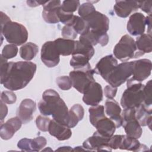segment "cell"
<instances>
[{
	"label": "cell",
	"mask_w": 152,
	"mask_h": 152,
	"mask_svg": "<svg viewBox=\"0 0 152 152\" xmlns=\"http://www.w3.org/2000/svg\"><path fill=\"white\" fill-rule=\"evenodd\" d=\"M80 4V1L77 0L64 1L61 4V10L66 13H72L77 10Z\"/></svg>",
	"instance_id": "836d02e7"
},
{
	"label": "cell",
	"mask_w": 152,
	"mask_h": 152,
	"mask_svg": "<svg viewBox=\"0 0 152 152\" xmlns=\"http://www.w3.org/2000/svg\"><path fill=\"white\" fill-rule=\"evenodd\" d=\"M135 44L137 49L144 54L150 53L152 50L151 35L147 33L140 36L137 38Z\"/></svg>",
	"instance_id": "f1b7e54d"
},
{
	"label": "cell",
	"mask_w": 152,
	"mask_h": 152,
	"mask_svg": "<svg viewBox=\"0 0 152 152\" xmlns=\"http://www.w3.org/2000/svg\"><path fill=\"white\" fill-rule=\"evenodd\" d=\"M134 61L124 62L116 66L106 81L109 85L118 87L124 84L132 75Z\"/></svg>",
	"instance_id": "8992f818"
},
{
	"label": "cell",
	"mask_w": 152,
	"mask_h": 152,
	"mask_svg": "<svg viewBox=\"0 0 152 152\" xmlns=\"http://www.w3.org/2000/svg\"><path fill=\"white\" fill-rule=\"evenodd\" d=\"M122 126L126 135L137 139H138L141 136L142 132L141 126L135 118L124 121L122 122Z\"/></svg>",
	"instance_id": "d4e9b609"
},
{
	"label": "cell",
	"mask_w": 152,
	"mask_h": 152,
	"mask_svg": "<svg viewBox=\"0 0 152 152\" xmlns=\"http://www.w3.org/2000/svg\"><path fill=\"white\" fill-rule=\"evenodd\" d=\"M96 10L95 7L93 6L91 2H87L82 4L79 8H78V14L80 15V17L83 18L87 15H88L91 12Z\"/></svg>",
	"instance_id": "74e56055"
},
{
	"label": "cell",
	"mask_w": 152,
	"mask_h": 152,
	"mask_svg": "<svg viewBox=\"0 0 152 152\" xmlns=\"http://www.w3.org/2000/svg\"><path fill=\"white\" fill-rule=\"evenodd\" d=\"M15 94L11 91H4L1 94V100L7 104H13L16 102Z\"/></svg>",
	"instance_id": "60d3db41"
},
{
	"label": "cell",
	"mask_w": 152,
	"mask_h": 152,
	"mask_svg": "<svg viewBox=\"0 0 152 152\" xmlns=\"http://www.w3.org/2000/svg\"><path fill=\"white\" fill-rule=\"evenodd\" d=\"M113 54L119 60L127 61L142 56L144 53L137 48L135 41L128 34L123 36L113 49Z\"/></svg>",
	"instance_id": "5b68a950"
},
{
	"label": "cell",
	"mask_w": 152,
	"mask_h": 152,
	"mask_svg": "<svg viewBox=\"0 0 152 152\" xmlns=\"http://www.w3.org/2000/svg\"><path fill=\"white\" fill-rule=\"evenodd\" d=\"M47 1H27V4L28 6L31 7H35L40 5H43Z\"/></svg>",
	"instance_id": "7dc6e473"
},
{
	"label": "cell",
	"mask_w": 152,
	"mask_h": 152,
	"mask_svg": "<svg viewBox=\"0 0 152 152\" xmlns=\"http://www.w3.org/2000/svg\"><path fill=\"white\" fill-rule=\"evenodd\" d=\"M18 48L17 45L14 44H8L5 45L2 50L1 56L6 59H11L17 55Z\"/></svg>",
	"instance_id": "d6a6232c"
},
{
	"label": "cell",
	"mask_w": 152,
	"mask_h": 152,
	"mask_svg": "<svg viewBox=\"0 0 152 152\" xmlns=\"http://www.w3.org/2000/svg\"><path fill=\"white\" fill-rule=\"evenodd\" d=\"M61 34L64 39L73 40L77 37V33L72 26H65L61 30Z\"/></svg>",
	"instance_id": "ab89813d"
},
{
	"label": "cell",
	"mask_w": 152,
	"mask_h": 152,
	"mask_svg": "<svg viewBox=\"0 0 152 152\" xmlns=\"http://www.w3.org/2000/svg\"><path fill=\"white\" fill-rule=\"evenodd\" d=\"M118 64L116 59L112 55H109L103 57L93 69L96 74H99L106 81Z\"/></svg>",
	"instance_id": "4fadbf2b"
},
{
	"label": "cell",
	"mask_w": 152,
	"mask_h": 152,
	"mask_svg": "<svg viewBox=\"0 0 152 152\" xmlns=\"http://www.w3.org/2000/svg\"><path fill=\"white\" fill-rule=\"evenodd\" d=\"M60 55L56 50L53 41L45 42L41 49V60L48 67L56 66L60 61Z\"/></svg>",
	"instance_id": "30bf717a"
},
{
	"label": "cell",
	"mask_w": 152,
	"mask_h": 152,
	"mask_svg": "<svg viewBox=\"0 0 152 152\" xmlns=\"http://www.w3.org/2000/svg\"><path fill=\"white\" fill-rule=\"evenodd\" d=\"M138 8H141L142 11L148 14V15L151 14V1H137Z\"/></svg>",
	"instance_id": "ee69618b"
},
{
	"label": "cell",
	"mask_w": 152,
	"mask_h": 152,
	"mask_svg": "<svg viewBox=\"0 0 152 152\" xmlns=\"http://www.w3.org/2000/svg\"><path fill=\"white\" fill-rule=\"evenodd\" d=\"M123 135H112L109 140V145L112 149L119 148Z\"/></svg>",
	"instance_id": "b9f144b4"
},
{
	"label": "cell",
	"mask_w": 152,
	"mask_h": 152,
	"mask_svg": "<svg viewBox=\"0 0 152 152\" xmlns=\"http://www.w3.org/2000/svg\"><path fill=\"white\" fill-rule=\"evenodd\" d=\"M119 148L133 151H144L148 150L147 147L144 144H141L137 138L126 135H123Z\"/></svg>",
	"instance_id": "cb8c5ba5"
},
{
	"label": "cell",
	"mask_w": 152,
	"mask_h": 152,
	"mask_svg": "<svg viewBox=\"0 0 152 152\" xmlns=\"http://www.w3.org/2000/svg\"><path fill=\"white\" fill-rule=\"evenodd\" d=\"M55 48L62 56L72 55L75 47V41L64 38H58L53 41Z\"/></svg>",
	"instance_id": "7402d4cb"
},
{
	"label": "cell",
	"mask_w": 152,
	"mask_h": 152,
	"mask_svg": "<svg viewBox=\"0 0 152 152\" xmlns=\"http://www.w3.org/2000/svg\"><path fill=\"white\" fill-rule=\"evenodd\" d=\"M22 122L18 117L12 118L5 123L1 124L0 127V136L2 140H8L11 139L14 134L20 129Z\"/></svg>",
	"instance_id": "e0dca14e"
},
{
	"label": "cell",
	"mask_w": 152,
	"mask_h": 152,
	"mask_svg": "<svg viewBox=\"0 0 152 152\" xmlns=\"http://www.w3.org/2000/svg\"><path fill=\"white\" fill-rule=\"evenodd\" d=\"M144 102L143 104L148 108H151V80H149L144 86Z\"/></svg>",
	"instance_id": "e575fe53"
},
{
	"label": "cell",
	"mask_w": 152,
	"mask_h": 152,
	"mask_svg": "<svg viewBox=\"0 0 152 152\" xmlns=\"http://www.w3.org/2000/svg\"><path fill=\"white\" fill-rule=\"evenodd\" d=\"M127 88L124 91L121 99V104L124 109L136 108L144 102V85L141 83L127 80Z\"/></svg>",
	"instance_id": "277c9868"
},
{
	"label": "cell",
	"mask_w": 152,
	"mask_h": 152,
	"mask_svg": "<svg viewBox=\"0 0 152 152\" xmlns=\"http://www.w3.org/2000/svg\"><path fill=\"white\" fill-rule=\"evenodd\" d=\"M17 147L22 151H35L33 139L24 138L18 142Z\"/></svg>",
	"instance_id": "d590c367"
},
{
	"label": "cell",
	"mask_w": 152,
	"mask_h": 152,
	"mask_svg": "<svg viewBox=\"0 0 152 152\" xmlns=\"http://www.w3.org/2000/svg\"><path fill=\"white\" fill-rule=\"evenodd\" d=\"M36 69V65L31 62H10L7 73L2 84L11 91L22 89L32 80Z\"/></svg>",
	"instance_id": "6da1fadb"
},
{
	"label": "cell",
	"mask_w": 152,
	"mask_h": 152,
	"mask_svg": "<svg viewBox=\"0 0 152 152\" xmlns=\"http://www.w3.org/2000/svg\"><path fill=\"white\" fill-rule=\"evenodd\" d=\"M109 138L101 135L96 131L91 137L84 141L83 146L86 151H111L112 149L109 145Z\"/></svg>",
	"instance_id": "8fae6325"
},
{
	"label": "cell",
	"mask_w": 152,
	"mask_h": 152,
	"mask_svg": "<svg viewBox=\"0 0 152 152\" xmlns=\"http://www.w3.org/2000/svg\"><path fill=\"white\" fill-rule=\"evenodd\" d=\"M48 131L51 135L59 141L68 140L72 135V131L69 127L57 122L54 119L50 120Z\"/></svg>",
	"instance_id": "d6986e66"
},
{
	"label": "cell",
	"mask_w": 152,
	"mask_h": 152,
	"mask_svg": "<svg viewBox=\"0 0 152 152\" xmlns=\"http://www.w3.org/2000/svg\"><path fill=\"white\" fill-rule=\"evenodd\" d=\"M106 114L112 120L116 128H119L122 125V118L121 116V108L118 103L112 99H107L104 104Z\"/></svg>",
	"instance_id": "ac0fdd59"
},
{
	"label": "cell",
	"mask_w": 152,
	"mask_h": 152,
	"mask_svg": "<svg viewBox=\"0 0 152 152\" xmlns=\"http://www.w3.org/2000/svg\"><path fill=\"white\" fill-rule=\"evenodd\" d=\"M117 90V87H113L110 85H107L104 88V96L109 99H112L116 96Z\"/></svg>",
	"instance_id": "f6af8a7d"
},
{
	"label": "cell",
	"mask_w": 152,
	"mask_h": 152,
	"mask_svg": "<svg viewBox=\"0 0 152 152\" xmlns=\"http://www.w3.org/2000/svg\"><path fill=\"white\" fill-rule=\"evenodd\" d=\"M88 24L90 30L98 34L106 33L109 27V20L104 14L95 10L84 17Z\"/></svg>",
	"instance_id": "52a82bcc"
},
{
	"label": "cell",
	"mask_w": 152,
	"mask_h": 152,
	"mask_svg": "<svg viewBox=\"0 0 152 152\" xmlns=\"http://www.w3.org/2000/svg\"><path fill=\"white\" fill-rule=\"evenodd\" d=\"M39 51L38 46L32 43L28 42L24 44L20 49V55L21 58L26 61L33 59Z\"/></svg>",
	"instance_id": "83f0119b"
},
{
	"label": "cell",
	"mask_w": 152,
	"mask_h": 152,
	"mask_svg": "<svg viewBox=\"0 0 152 152\" xmlns=\"http://www.w3.org/2000/svg\"><path fill=\"white\" fill-rule=\"evenodd\" d=\"M1 104V124H2L4 119L6 117L8 113V107L5 103L1 100L0 102Z\"/></svg>",
	"instance_id": "bcb514c9"
},
{
	"label": "cell",
	"mask_w": 152,
	"mask_h": 152,
	"mask_svg": "<svg viewBox=\"0 0 152 152\" xmlns=\"http://www.w3.org/2000/svg\"><path fill=\"white\" fill-rule=\"evenodd\" d=\"M135 116L141 126H148L151 129V108L147 107L143 103L135 108Z\"/></svg>",
	"instance_id": "603a6c76"
},
{
	"label": "cell",
	"mask_w": 152,
	"mask_h": 152,
	"mask_svg": "<svg viewBox=\"0 0 152 152\" xmlns=\"http://www.w3.org/2000/svg\"><path fill=\"white\" fill-rule=\"evenodd\" d=\"M73 151H86V150L83 147V146H77L73 149Z\"/></svg>",
	"instance_id": "f907efd6"
},
{
	"label": "cell",
	"mask_w": 152,
	"mask_h": 152,
	"mask_svg": "<svg viewBox=\"0 0 152 152\" xmlns=\"http://www.w3.org/2000/svg\"><path fill=\"white\" fill-rule=\"evenodd\" d=\"M95 72L90 69L87 71L74 70L69 72V77L72 81V86L80 93L83 94L87 87L95 80L93 77Z\"/></svg>",
	"instance_id": "ba28073f"
},
{
	"label": "cell",
	"mask_w": 152,
	"mask_h": 152,
	"mask_svg": "<svg viewBox=\"0 0 152 152\" xmlns=\"http://www.w3.org/2000/svg\"><path fill=\"white\" fill-rule=\"evenodd\" d=\"M94 127H96L97 133L106 138H110L113 135L116 128L114 122L106 116L100 119Z\"/></svg>",
	"instance_id": "44dd1931"
},
{
	"label": "cell",
	"mask_w": 152,
	"mask_h": 152,
	"mask_svg": "<svg viewBox=\"0 0 152 152\" xmlns=\"http://www.w3.org/2000/svg\"><path fill=\"white\" fill-rule=\"evenodd\" d=\"M113 8L118 17L126 18L139 8L135 1H116Z\"/></svg>",
	"instance_id": "ffe728a7"
},
{
	"label": "cell",
	"mask_w": 152,
	"mask_h": 152,
	"mask_svg": "<svg viewBox=\"0 0 152 152\" xmlns=\"http://www.w3.org/2000/svg\"><path fill=\"white\" fill-rule=\"evenodd\" d=\"M83 100L89 106H97L103 100V90L100 84L96 81L91 83L83 93Z\"/></svg>",
	"instance_id": "7c38bea8"
},
{
	"label": "cell",
	"mask_w": 152,
	"mask_h": 152,
	"mask_svg": "<svg viewBox=\"0 0 152 152\" xmlns=\"http://www.w3.org/2000/svg\"><path fill=\"white\" fill-rule=\"evenodd\" d=\"M151 15H148L147 17H145V25H147L148 27V30L147 32L148 34L151 35Z\"/></svg>",
	"instance_id": "c3c4849f"
},
{
	"label": "cell",
	"mask_w": 152,
	"mask_h": 152,
	"mask_svg": "<svg viewBox=\"0 0 152 152\" xmlns=\"http://www.w3.org/2000/svg\"><path fill=\"white\" fill-rule=\"evenodd\" d=\"M73 27L77 34H84L90 31V27L87 23L79 16L75 15L74 20L71 26Z\"/></svg>",
	"instance_id": "4dcf8cb0"
},
{
	"label": "cell",
	"mask_w": 152,
	"mask_h": 152,
	"mask_svg": "<svg viewBox=\"0 0 152 152\" xmlns=\"http://www.w3.org/2000/svg\"><path fill=\"white\" fill-rule=\"evenodd\" d=\"M1 33L10 44L20 46L26 42L28 31L21 24L13 22L3 12H1Z\"/></svg>",
	"instance_id": "3957f363"
},
{
	"label": "cell",
	"mask_w": 152,
	"mask_h": 152,
	"mask_svg": "<svg viewBox=\"0 0 152 152\" xmlns=\"http://www.w3.org/2000/svg\"><path fill=\"white\" fill-rule=\"evenodd\" d=\"M72 55L69 64L75 70L87 71L91 69L89 63L90 59L87 56L81 53H74Z\"/></svg>",
	"instance_id": "484cf974"
},
{
	"label": "cell",
	"mask_w": 152,
	"mask_h": 152,
	"mask_svg": "<svg viewBox=\"0 0 152 152\" xmlns=\"http://www.w3.org/2000/svg\"><path fill=\"white\" fill-rule=\"evenodd\" d=\"M56 84L59 88L62 90H68L72 86V81L68 76H61L56 78Z\"/></svg>",
	"instance_id": "8d00e7d4"
},
{
	"label": "cell",
	"mask_w": 152,
	"mask_h": 152,
	"mask_svg": "<svg viewBox=\"0 0 152 152\" xmlns=\"http://www.w3.org/2000/svg\"><path fill=\"white\" fill-rule=\"evenodd\" d=\"M56 151H73V149L69 146L60 147L59 148L56 149Z\"/></svg>",
	"instance_id": "681fc988"
},
{
	"label": "cell",
	"mask_w": 152,
	"mask_h": 152,
	"mask_svg": "<svg viewBox=\"0 0 152 152\" xmlns=\"http://www.w3.org/2000/svg\"><path fill=\"white\" fill-rule=\"evenodd\" d=\"M90 122L93 126H95L96 123L103 118L105 117L104 106L102 105H97L89 108Z\"/></svg>",
	"instance_id": "f546056e"
},
{
	"label": "cell",
	"mask_w": 152,
	"mask_h": 152,
	"mask_svg": "<svg viewBox=\"0 0 152 152\" xmlns=\"http://www.w3.org/2000/svg\"><path fill=\"white\" fill-rule=\"evenodd\" d=\"M42 17L44 20L50 24H56L59 22L58 12L61 6V2L59 0L47 1L43 5Z\"/></svg>",
	"instance_id": "9a60e30c"
},
{
	"label": "cell",
	"mask_w": 152,
	"mask_h": 152,
	"mask_svg": "<svg viewBox=\"0 0 152 152\" xmlns=\"http://www.w3.org/2000/svg\"><path fill=\"white\" fill-rule=\"evenodd\" d=\"M36 104L30 99H25L21 102L17 111L18 116L24 124L30 122L33 119V114L36 110Z\"/></svg>",
	"instance_id": "2e32d148"
},
{
	"label": "cell",
	"mask_w": 152,
	"mask_h": 152,
	"mask_svg": "<svg viewBox=\"0 0 152 152\" xmlns=\"http://www.w3.org/2000/svg\"><path fill=\"white\" fill-rule=\"evenodd\" d=\"M74 53H81L87 56L90 59H91L94 53V49L93 46L90 45H87L81 43L79 40L75 41V47Z\"/></svg>",
	"instance_id": "1f68e13d"
},
{
	"label": "cell",
	"mask_w": 152,
	"mask_h": 152,
	"mask_svg": "<svg viewBox=\"0 0 152 152\" xmlns=\"http://www.w3.org/2000/svg\"><path fill=\"white\" fill-rule=\"evenodd\" d=\"M84 115V110L83 107L80 104H74L69 110L68 127L69 128L75 127L78 122L83 119Z\"/></svg>",
	"instance_id": "4316f807"
},
{
	"label": "cell",
	"mask_w": 152,
	"mask_h": 152,
	"mask_svg": "<svg viewBox=\"0 0 152 152\" xmlns=\"http://www.w3.org/2000/svg\"><path fill=\"white\" fill-rule=\"evenodd\" d=\"M151 62L147 59H141L134 61L132 77L129 81L141 83L147 79L151 74Z\"/></svg>",
	"instance_id": "9c48e42d"
},
{
	"label": "cell",
	"mask_w": 152,
	"mask_h": 152,
	"mask_svg": "<svg viewBox=\"0 0 152 152\" xmlns=\"http://www.w3.org/2000/svg\"><path fill=\"white\" fill-rule=\"evenodd\" d=\"M33 145L35 151H39L43 148L46 144L47 141L44 137L39 136L33 139Z\"/></svg>",
	"instance_id": "7bdbcfd3"
},
{
	"label": "cell",
	"mask_w": 152,
	"mask_h": 152,
	"mask_svg": "<svg viewBox=\"0 0 152 152\" xmlns=\"http://www.w3.org/2000/svg\"><path fill=\"white\" fill-rule=\"evenodd\" d=\"M38 107L43 115H52L53 119L57 122L68 125L69 117L68 107L54 90L48 89L43 92L42 100L39 102Z\"/></svg>",
	"instance_id": "7a4b0ae2"
},
{
	"label": "cell",
	"mask_w": 152,
	"mask_h": 152,
	"mask_svg": "<svg viewBox=\"0 0 152 152\" xmlns=\"http://www.w3.org/2000/svg\"><path fill=\"white\" fill-rule=\"evenodd\" d=\"M126 28L128 33L132 36L143 34L145 28V17L141 12L134 13L129 17Z\"/></svg>",
	"instance_id": "5bb4252c"
},
{
	"label": "cell",
	"mask_w": 152,
	"mask_h": 152,
	"mask_svg": "<svg viewBox=\"0 0 152 152\" xmlns=\"http://www.w3.org/2000/svg\"><path fill=\"white\" fill-rule=\"evenodd\" d=\"M50 121V118L39 115L36 118V126L39 130L43 132L48 131Z\"/></svg>",
	"instance_id": "f35d334b"
}]
</instances>
